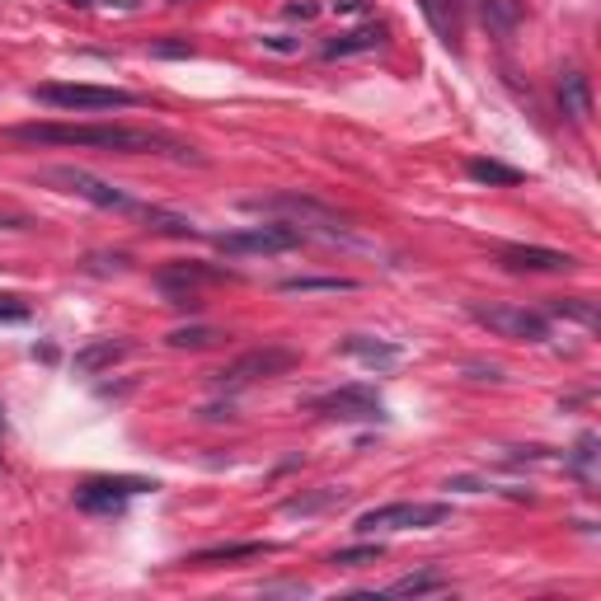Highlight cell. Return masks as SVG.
<instances>
[{"label":"cell","mask_w":601,"mask_h":601,"mask_svg":"<svg viewBox=\"0 0 601 601\" xmlns=\"http://www.w3.org/2000/svg\"><path fill=\"white\" fill-rule=\"evenodd\" d=\"M498 263L508 273H569L573 254L569 249H545V245H503L498 249Z\"/></svg>","instance_id":"cell-12"},{"label":"cell","mask_w":601,"mask_h":601,"mask_svg":"<svg viewBox=\"0 0 601 601\" xmlns=\"http://www.w3.org/2000/svg\"><path fill=\"white\" fill-rule=\"evenodd\" d=\"M263 47H273V52H301V43L296 38H287V33H273V38H259Z\"/></svg>","instance_id":"cell-30"},{"label":"cell","mask_w":601,"mask_h":601,"mask_svg":"<svg viewBox=\"0 0 601 601\" xmlns=\"http://www.w3.org/2000/svg\"><path fill=\"white\" fill-rule=\"evenodd\" d=\"M381 43H386V29H381V24H362V29H348V33H339V38H329V43L320 47V57L324 62L362 57V52H376Z\"/></svg>","instance_id":"cell-13"},{"label":"cell","mask_w":601,"mask_h":601,"mask_svg":"<svg viewBox=\"0 0 601 601\" xmlns=\"http://www.w3.org/2000/svg\"><path fill=\"white\" fill-rule=\"evenodd\" d=\"M465 315L475 324H484L498 339H517V343H545L550 339V320L540 310L522 306H484V301H465Z\"/></svg>","instance_id":"cell-4"},{"label":"cell","mask_w":601,"mask_h":601,"mask_svg":"<svg viewBox=\"0 0 601 601\" xmlns=\"http://www.w3.org/2000/svg\"><path fill=\"white\" fill-rule=\"evenodd\" d=\"M160 484L155 479H141V475H99V479H85L76 489V508L80 512H123L127 498H141V494H155Z\"/></svg>","instance_id":"cell-9"},{"label":"cell","mask_w":601,"mask_h":601,"mask_svg":"<svg viewBox=\"0 0 601 601\" xmlns=\"http://www.w3.org/2000/svg\"><path fill=\"white\" fill-rule=\"evenodd\" d=\"M301 357L292 348H278V343H263V348H249V353L231 357L221 371H212L216 386H254V381H273V376H287Z\"/></svg>","instance_id":"cell-5"},{"label":"cell","mask_w":601,"mask_h":601,"mask_svg":"<svg viewBox=\"0 0 601 601\" xmlns=\"http://www.w3.org/2000/svg\"><path fill=\"white\" fill-rule=\"evenodd\" d=\"M334 10H343V15H357V10H367L362 0H334Z\"/></svg>","instance_id":"cell-35"},{"label":"cell","mask_w":601,"mask_h":601,"mask_svg":"<svg viewBox=\"0 0 601 601\" xmlns=\"http://www.w3.org/2000/svg\"><path fill=\"white\" fill-rule=\"evenodd\" d=\"M301 245H306V235L296 231L292 221H263V226L216 235V249L231 254V259H245V254H287V249H301Z\"/></svg>","instance_id":"cell-6"},{"label":"cell","mask_w":601,"mask_h":601,"mask_svg":"<svg viewBox=\"0 0 601 601\" xmlns=\"http://www.w3.org/2000/svg\"><path fill=\"white\" fill-rule=\"evenodd\" d=\"M127 353H132L127 339H90L76 357H71V367H76V376H99V371H108L113 362H123Z\"/></svg>","instance_id":"cell-14"},{"label":"cell","mask_w":601,"mask_h":601,"mask_svg":"<svg viewBox=\"0 0 601 601\" xmlns=\"http://www.w3.org/2000/svg\"><path fill=\"white\" fill-rule=\"evenodd\" d=\"M559 104H564V113H569L573 123H587V113H592V90H587L583 71H569V76L559 80Z\"/></svg>","instance_id":"cell-18"},{"label":"cell","mask_w":601,"mask_h":601,"mask_svg":"<svg viewBox=\"0 0 601 601\" xmlns=\"http://www.w3.org/2000/svg\"><path fill=\"white\" fill-rule=\"evenodd\" d=\"M151 57H193L188 43H151Z\"/></svg>","instance_id":"cell-29"},{"label":"cell","mask_w":601,"mask_h":601,"mask_svg":"<svg viewBox=\"0 0 601 601\" xmlns=\"http://www.w3.org/2000/svg\"><path fill=\"white\" fill-rule=\"evenodd\" d=\"M268 550H273V545H263V540H245V545H212V550H198L188 564L207 569V564H231V559H259V555H268Z\"/></svg>","instance_id":"cell-20"},{"label":"cell","mask_w":601,"mask_h":601,"mask_svg":"<svg viewBox=\"0 0 601 601\" xmlns=\"http://www.w3.org/2000/svg\"><path fill=\"white\" fill-rule=\"evenodd\" d=\"M310 409L324 418H343V423H381V418H390L381 395L367 386H339V390H329V395H315Z\"/></svg>","instance_id":"cell-10"},{"label":"cell","mask_w":601,"mask_h":601,"mask_svg":"<svg viewBox=\"0 0 601 601\" xmlns=\"http://www.w3.org/2000/svg\"><path fill=\"white\" fill-rule=\"evenodd\" d=\"M550 315H559V320H578L587 324V329H597V301H587V296H559V301H550Z\"/></svg>","instance_id":"cell-24"},{"label":"cell","mask_w":601,"mask_h":601,"mask_svg":"<svg viewBox=\"0 0 601 601\" xmlns=\"http://www.w3.org/2000/svg\"><path fill=\"white\" fill-rule=\"evenodd\" d=\"M66 5H76V10H90L94 0H66Z\"/></svg>","instance_id":"cell-36"},{"label":"cell","mask_w":601,"mask_h":601,"mask_svg":"<svg viewBox=\"0 0 601 601\" xmlns=\"http://www.w3.org/2000/svg\"><path fill=\"white\" fill-rule=\"evenodd\" d=\"M465 174H470L475 184H494V188H517L526 179L522 170H512V165H503V160H484V155H475V160L465 165Z\"/></svg>","instance_id":"cell-19"},{"label":"cell","mask_w":601,"mask_h":601,"mask_svg":"<svg viewBox=\"0 0 601 601\" xmlns=\"http://www.w3.org/2000/svg\"><path fill=\"white\" fill-rule=\"evenodd\" d=\"M447 503H386V508H367L353 522L357 536H376V531H423V526L447 522Z\"/></svg>","instance_id":"cell-7"},{"label":"cell","mask_w":601,"mask_h":601,"mask_svg":"<svg viewBox=\"0 0 601 601\" xmlns=\"http://www.w3.org/2000/svg\"><path fill=\"white\" fill-rule=\"evenodd\" d=\"M282 292H357V282L353 278H287L282 282Z\"/></svg>","instance_id":"cell-25"},{"label":"cell","mask_w":601,"mask_h":601,"mask_svg":"<svg viewBox=\"0 0 601 601\" xmlns=\"http://www.w3.org/2000/svg\"><path fill=\"white\" fill-rule=\"evenodd\" d=\"M47 188H62V193H76V198L94 202V207H104V212H123V216H137L141 202L127 198L123 188L104 184V179H94L90 170H76V165H52V170L38 174Z\"/></svg>","instance_id":"cell-3"},{"label":"cell","mask_w":601,"mask_h":601,"mask_svg":"<svg viewBox=\"0 0 601 601\" xmlns=\"http://www.w3.org/2000/svg\"><path fill=\"white\" fill-rule=\"evenodd\" d=\"M381 555H386L381 545H353V550H334L329 564H334V569H362V564H376Z\"/></svg>","instance_id":"cell-26"},{"label":"cell","mask_w":601,"mask_h":601,"mask_svg":"<svg viewBox=\"0 0 601 601\" xmlns=\"http://www.w3.org/2000/svg\"><path fill=\"white\" fill-rule=\"evenodd\" d=\"M221 339H226V334L212 329V324H184V329H170V334H165L170 348H193V353H198V348H216Z\"/></svg>","instance_id":"cell-23"},{"label":"cell","mask_w":601,"mask_h":601,"mask_svg":"<svg viewBox=\"0 0 601 601\" xmlns=\"http://www.w3.org/2000/svg\"><path fill=\"white\" fill-rule=\"evenodd\" d=\"M465 371H470V381H503V371L498 367H479V362H470Z\"/></svg>","instance_id":"cell-32"},{"label":"cell","mask_w":601,"mask_h":601,"mask_svg":"<svg viewBox=\"0 0 601 601\" xmlns=\"http://www.w3.org/2000/svg\"><path fill=\"white\" fill-rule=\"evenodd\" d=\"M479 19H484V29L489 33H512L517 24H522V0H475Z\"/></svg>","instance_id":"cell-17"},{"label":"cell","mask_w":601,"mask_h":601,"mask_svg":"<svg viewBox=\"0 0 601 601\" xmlns=\"http://www.w3.org/2000/svg\"><path fill=\"white\" fill-rule=\"evenodd\" d=\"M33 310L29 301H19V296H0V324H24Z\"/></svg>","instance_id":"cell-28"},{"label":"cell","mask_w":601,"mask_h":601,"mask_svg":"<svg viewBox=\"0 0 601 601\" xmlns=\"http://www.w3.org/2000/svg\"><path fill=\"white\" fill-rule=\"evenodd\" d=\"M456 5H475V0H456Z\"/></svg>","instance_id":"cell-37"},{"label":"cell","mask_w":601,"mask_h":601,"mask_svg":"<svg viewBox=\"0 0 601 601\" xmlns=\"http://www.w3.org/2000/svg\"><path fill=\"white\" fill-rule=\"evenodd\" d=\"M348 498V489H334V484H324V489H315V494H296L282 503V512L287 517H310V512H324V508H334V503H343Z\"/></svg>","instance_id":"cell-21"},{"label":"cell","mask_w":601,"mask_h":601,"mask_svg":"<svg viewBox=\"0 0 601 601\" xmlns=\"http://www.w3.org/2000/svg\"><path fill=\"white\" fill-rule=\"evenodd\" d=\"M592 456H597V437H592V432H583V437H578V451H573V475H583L587 479V470H592Z\"/></svg>","instance_id":"cell-27"},{"label":"cell","mask_w":601,"mask_h":601,"mask_svg":"<svg viewBox=\"0 0 601 601\" xmlns=\"http://www.w3.org/2000/svg\"><path fill=\"white\" fill-rule=\"evenodd\" d=\"M29 216H0V231H29Z\"/></svg>","instance_id":"cell-33"},{"label":"cell","mask_w":601,"mask_h":601,"mask_svg":"<svg viewBox=\"0 0 601 601\" xmlns=\"http://www.w3.org/2000/svg\"><path fill=\"white\" fill-rule=\"evenodd\" d=\"M339 353L357 357V362H367V367H395V362H400V348H395V343L367 339V334H348V339L339 343Z\"/></svg>","instance_id":"cell-16"},{"label":"cell","mask_w":601,"mask_h":601,"mask_svg":"<svg viewBox=\"0 0 601 601\" xmlns=\"http://www.w3.org/2000/svg\"><path fill=\"white\" fill-rule=\"evenodd\" d=\"M249 212H263V216H292V226L301 235H324V240H334V245H353V231H348V221L339 212H329L320 207L315 198H296V193H278V198H249L245 202Z\"/></svg>","instance_id":"cell-2"},{"label":"cell","mask_w":601,"mask_h":601,"mask_svg":"<svg viewBox=\"0 0 601 601\" xmlns=\"http://www.w3.org/2000/svg\"><path fill=\"white\" fill-rule=\"evenodd\" d=\"M15 141L29 146H80V151H108V155H170L202 165V155L184 141L151 132V127H127V123H19L10 127Z\"/></svg>","instance_id":"cell-1"},{"label":"cell","mask_w":601,"mask_h":601,"mask_svg":"<svg viewBox=\"0 0 601 601\" xmlns=\"http://www.w3.org/2000/svg\"><path fill=\"white\" fill-rule=\"evenodd\" d=\"M29 99L47 108H137L141 104V94L108 90V85H33Z\"/></svg>","instance_id":"cell-8"},{"label":"cell","mask_w":601,"mask_h":601,"mask_svg":"<svg viewBox=\"0 0 601 601\" xmlns=\"http://www.w3.org/2000/svg\"><path fill=\"white\" fill-rule=\"evenodd\" d=\"M202 418H235L231 404H212V409H202Z\"/></svg>","instance_id":"cell-34"},{"label":"cell","mask_w":601,"mask_h":601,"mask_svg":"<svg viewBox=\"0 0 601 601\" xmlns=\"http://www.w3.org/2000/svg\"><path fill=\"white\" fill-rule=\"evenodd\" d=\"M418 10H423L432 33H437L447 47L461 43V5H456V0H418Z\"/></svg>","instance_id":"cell-15"},{"label":"cell","mask_w":601,"mask_h":601,"mask_svg":"<svg viewBox=\"0 0 601 601\" xmlns=\"http://www.w3.org/2000/svg\"><path fill=\"white\" fill-rule=\"evenodd\" d=\"M282 15H287V19H315V15H320V5H310V0H296V5H287Z\"/></svg>","instance_id":"cell-31"},{"label":"cell","mask_w":601,"mask_h":601,"mask_svg":"<svg viewBox=\"0 0 601 601\" xmlns=\"http://www.w3.org/2000/svg\"><path fill=\"white\" fill-rule=\"evenodd\" d=\"M447 578H442V573H409V578H395V583L386 587L390 597H432V592H447Z\"/></svg>","instance_id":"cell-22"},{"label":"cell","mask_w":601,"mask_h":601,"mask_svg":"<svg viewBox=\"0 0 601 601\" xmlns=\"http://www.w3.org/2000/svg\"><path fill=\"white\" fill-rule=\"evenodd\" d=\"M235 278V273H226V268H207V263H170L165 273H160V292L170 296V306H198V296H193V287H207V282H226Z\"/></svg>","instance_id":"cell-11"}]
</instances>
